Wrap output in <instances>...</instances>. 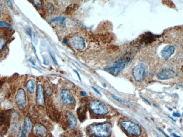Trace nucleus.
<instances>
[{
    "mask_svg": "<svg viewBox=\"0 0 183 137\" xmlns=\"http://www.w3.org/2000/svg\"><path fill=\"white\" fill-rule=\"evenodd\" d=\"M86 133L91 137H109L112 133V125L107 122L92 124L87 127Z\"/></svg>",
    "mask_w": 183,
    "mask_h": 137,
    "instance_id": "obj_1",
    "label": "nucleus"
},
{
    "mask_svg": "<svg viewBox=\"0 0 183 137\" xmlns=\"http://www.w3.org/2000/svg\"><path fill=\"white\" fill-rule=\"evenodd\" d=\"M89 107L94 114L105 115L108 112V108L103 102L98 100H92L89 102Z\"/></svg>",
    "mask_w": 183,
    "mask_h": 137,
    "instance_id": "obj_2",
    "label": "nucleus"
},
{
    "mask_svg": "<svg viewBox=\"0 0 183 137\" xmlns=\"http://www.w3.org/2000/svg\"><path fill=\"white\" fill-rule=\"evenodd\" d=\"M122 127L128 134L132 136H139L141 134V128L132 121L122 120L121 122Z\"/></svg>",
    "mask_w": 183,
    "mask_h": 137,
    "instance_id": "obj_3",
    "label": "nucleus"
},
{
    "mask_svg": "<svg viewBox=\"0 0 183 137\" xmlns=\"http://www.w3.org/2000/svg\"><path fill=\"white\" fill-rule=\"evenodd\" d=\"M130 60V59L129 57L120 59L116 61L113 66L106 68L105 70L115 76L124 69Z\"/></svg>",
    "mask_w": 183,
    "mask_h": 137,
    "instance_id": "obj_4",
    "label": "nucleus"
},
{
    "mask_svg": "<svg viewBox=\"0 0 183 137\" xmlns=\"http://www.w3.org/2000/svg\"><path fill=\"white\" fill-rule=\"evenodd\" d=\"M132 74L136 82H139L142 81L146 74L144 65L141 63L136 66L133 69Z\"/></svg>",
    "mask_w": 183,
    "mask_h": 137,
    "instance_id": "obj_5",
    "label": "nucleus"
},
{
    "mask_svg": "<svg viewBox=\"0 0 183 137\" xmlns=\"http://www.w3.org/2000/svg\"><path fill=\"white\" fill-rule=\"evenodd\" d=\"M15 103L19 109L23 110L26 107V95L24 90L20 89L17 91L15 98Z\"/></svg>",
    "mask_w": 183,
    "mask_h": 137,
    "instance_id": "obj_6",
    "label": "nucleus"
},
{
    "mask_svg": "<svg viewBox=\"0 0 183 137\" xmlns=\"http://www.w3.org/2000/svg\"><path fill=\"white\" fill-rule=\"evenodd\" d=\"M69 43L72 48L77 50L83 49L85 46L83 39L78 35H75L71 38L69 39Z\"/></svg>",
    "mask_w": 183,
    "mask_h": 137,
    "instance_id": "obj_7",
    "label": "nucleus"
},
{
    "mask_svg": "<svg viewBox=\"0 0 183 137\" xmlns=\"http://www.w3.org/2000/svg\"><path fill=\"white\" fill-rule=\"evenodd\" d=\"M61 97L62 102L67 105H71L74 103V97L69 90L62 89L61 92Z\"/></svg>",
    "mask_w": 183,
    "mask_h": 137,
    "instance_id": "obj_8",
    "label": "nucleus"
},
{
    "mask_svg": "<svg viewBox=\"0 0 183 137\" xmlns=\"http://www.w3.org/2000/svg\"><path fill=\"white\" fill-rule=\"evenodd\" d=\"M36 102L39 106L44 105L45 103L44 90L42 84H39L37 86L36 93Z\"/></svg>",
    "mask_w": 183,
    "mask_h": 137,
    "instance_id": "obj_9",
    "label": "nucleus"
},
{
    "mask_svg": "<svg viewBox=\"0 0 183 137\" xmlns=\"http://www.w3.org/2000/svg\"><path fill=\"white\" fill-rule=\"evenodd\" d=\"M10 110L0 112V126L10 125L12 113Z\"/></svg>",
    "mask_w": 183,
    "mask_h": 137,
    "instance_id": "obj_10",
    "label": "nucleus"
},
{
    "mask_svg": "<svg viewBox=\"0 0 183 137\" xmlns=\"http://www.w3.org/2000/svg\"><path fill=\"white\" fill-rule=\"evenodd\" d=\"M68 127L70 130H74L77 124V120L75 115L71 111H68L66 113Z\"/></svg>",
    "mask_w": 183,
    "mask_h": 137,
    "instance_id": "obj_11",
    "label": "nucleus"
},
{
    "mask_svg": "<svg viewBox=\"0 0 183 137\" xmlns=\"http://www.w3.org/2000/svg\"><path fill=\"white\" fill-rule=\"evenodd\" d=\"M175 73L173 70L166 69L159 72L157 75L158 78L160 80H168L175 77Z\"/></svg>",
    "mask_w": 183,
    "mask_h": 137,
    "instance_id": "obj_12",
    "label": "nucleus"
},
{
    "mask_svg": "<svg viewBox=\"0 0 183 137\" xmlns=\"http://www.w3.org/2000/svg\"><path fill=\"white\" fill-rule=\"evenodd\" d=\"M174 47L171 45H168L165 46L161 52V55L165 59H168L174 53Z\"/></svg>",
    "mask_w": 183,
    "mask_h": 137,
    "instance_id": "obj_13",
    "label": "nucleus"
},
{
    "mask_svg": "<svg viewBox=\"0 0 183 137\" xmlns=\"http://www.w3.org/2000/svg\"><path fill=\"white\" fill-rule=\"evenodd\" d=\"M35 134L40 137H47L48 131L44 125L38 124L35 126Z\"/></svg>",
    "mask_w": 183,
    "mask_h": 137,
    "instance_id": "obj_14",
    "label": "nucleus"
},
{
    "mask_svg": "<svg viewBox=\"0 0 183 137\" xmlns=\"http://www.w3.org/2000/svg\"><path fill=\"white\" fill-rule=\"evenodd\" d=\"M32 127H33V123L31 119L28 116H26L24 120L23 130L26 133H29L31 131Z\"/></svg>",
    "mask_w": 183,
    "mask_h": 137,
    "instance_id": "obj_15",
    "label": "nucleus"
},
{
    "mask_svg": "<svg viewBox=\"0 0 183 137\" xmlns=\"http://www.w3.org/2000/svg\"><path fill=\"white\" fill-rule=\"evenodd\" d=\"M36 86V81L35 79H30L27 82L26 87L29 92L33 93L35 92Z\"/></svg>",
    "mask_w": 183,
    "mask_h": 137,
    "instance_id": "obj_16",
    "label": "nucleus"
},
{
    "mask_svg": "<svg viewBox=\"0 0 183 137\" xmlns=\"http://www.w3.org/2000/svg\"><path fill=\"white\" fill-rule=\"evenodd\" d=\"M79 5L76 3H73L68 6L66 10V15H72L78 10Z\"/></svg>",
    "mask_w": 183,
    "mask_h": 137,
    "instance_id": "obj_17",
    "label": "nucleus"
},
{
    "mask_svg": "<svg viewBox=\"0 0 183 137\" xmlns=\"http://www.w3.org/2000/svg\"><path fill=\"white\" fill-rule=\"evenodd\" d=\"M7 42V38L4 34H0V52L4 48Z\"/></svg>",
    "mask_w": 183,
    "mask_h": 137,
    "instance_id": "obj_18",
    "label": "nucleus"
},
{
    "mask_svg": "<svg viewBox=\"0 0 183 137\" xmlns=\"http://www.w3.org/2000/svg\"><path fill=\"white\" fill-rule=\"evenodd\" d=\"M45 8L46 12L49 15H51L54 11V7L52 4L51 3H46L45 5Z\"/></svg>",
    "mask_w": 183,
    "mask_h": 137,
    "instance_id": "obj_19",
    "label": "nucleus"
},
{
    "mask_svg": "<svg viewBox=\"0 0 183 137\" xmlns=\"http://www.w3.org/2000/svg\"><path fill=\"white\" fill-rule=\"evenodd\" d=\"M111 96H112V98H114V99L116 100L117 101L119 102L120 103H121L122 104L124 105H128L129 106H131V107H132V106H134L133 105L130 103L125 101V100H122L121 99H120V98H118V97L116 96V95L113 94H111Z\"/></svg>",
    "mask_w": 183,
    "mask_h": 137,
    "instance_id": "obj_20",
    "label": "nucleus"
},
{
    "mask_svg": "<svg viewBox=\"0 0 183 137\" xmlns=\"http://www.w3.org/2000/svg\"><path fill=\"white\" fill-rule=\"evenodd\" d=\"M78 118L80 121L85 120V108H80L79 109L78 108V110L77 111Z\"/></svg>",
    "mask_w": 183,
    "mask_h": 137,
    "instance_id": "obj_21",
    "label": "nucleus"
},
{
    "mask_svg": "<svg viewBox=\"0 0 183 137\" xmlns=\"http://www.w3.org/2000/svg\"><path fill=\"white\" fill-rule=\"evenodd\" d=\"M33 2L34 5L38 9H40L42 7V1H33Z\"/></svg>",
    "mask_w": 183,
    "mask_h": 137,
    "instance_id": "obj_22",
    "label": "nucleus"
},
{
    "mask_svg": "<svg viewBox=\"0 0 183 137\" xmlns=\"http://www.w3.org/2000/svg\"><path fill=\"white\" fill-rule=\"evenodd\" d=\"M65 18L63 17H58L55 18V19H54L51 21V22H55V21H60L61 22H62V23H63L64 20H65Z\"/></svg>",
    "mask_w": 183,
    "mask_h": 137,
    "instance_id": "obj_23",
    "label": "nucleus"
},
{
    "mask_svg": "<svg viewBox=\"0 0 183 137\" xmlns=\"http://www.w3.org/2000/svg\"><path fill=\"white\" fill-rule=\"evenodd\" d=\"M0 27L4 28H9L11 27V25L4 21H0Z\"/></svg>",
    "mask_w": 183,
    "mask_h": 137,
    "instance_id": "obj_24",
    "label": "nucleus"
},
{
    "mask_svg": "<svg viewBox=\"0 0 183 137\" xmlns=\"http://www.w3.org/2000/svg\"><path fill=\"white\" fill-rule=\"evenodd\" d=\"M46 93L48 96H51L52 94L53 89L51 86H48L46 88Z\"/></svg>",
    "mask_w": 183,
    "mask_h": 137,
    "instance_id": "obj_25",
    "label": "nucleus"
},
{
    "mask_svg": "<svg viewBox=\"0 0 183 137\" xmlns=\"http://www.w3.org/2000/svg\"><path fill=\"white\" fill-rule=\"evenodd\" d=\"M4 9V6L2 1H0V17H1L2 15V12Z\"/></svg>",
    "mask_w": 183,
    "mask_h": 137,
    "instance_id": "obj_26",
    "label": "nucleus"
},
{
    "mask_svg": "<svg viewBox=\"0 0 183 137\" xmlns=\"http://www.w3.org/2000/svg\"><path fill=\"white\" fill-rule=\"evenodd\" d=\"M173 116L174 117L180 118L181 116V115L180 113L178 112H175L173 113Z\"/></svg>",
    "mask_w": 183,
    "mask_h": 137,
    "instance_id": "obj_27",
    "label": "nucleus"
},
{
    "mask_svg": "<svg viewBox=\"0 0 183 137\" xmlns=\"http://www.w3.org/2000/svg\"><path fill=\"white\" fill-rule=\"evenodd\" d=\"M49 53L50 54V55H51V57H52V59H53L54 62L55 63V64H57V61L56 60V59H55L54 56L52 55V54L51 52H49Z\"/></svg>",
    "mask_w": 183,
    "mask_h": 137,
    "instance_id": "obj_28",
    "label": "nucleus"
},
{
    "mask_svg": "<svg viewBox=\"0 0 183 137\" xmlns=\"http://www.w3.org/2000/svg\"><path fill=\"white\" fill-rule=\"evenodd\" d=\"M73 137H82L81 134L80 133L77 132L75 133Z\"/></svg>",
    "mask_w": 183,
    "mask_h": 137,
    "instance_id": "obj_29",
    "label": "nucleus"
},
{
    "mask_svg": "<svg viewBox=\"0 0 183 137\" xmlns=\"http://www.w3.org/2000/svg\"><path fill=\"white\" fill-rule=\"evenodd\" d=\"M92 88L94 90V91L96 92V93H97L98 94L101 95V93H100V91H99L98 89H97L96 88L94 87H92Z\"/></svg>",
    "mask_w": 183,
    "mask_h": 137,
    "instance_id": "obj_30",
    "label": "nucleus"
},
{
    "mask_svg": "<svg viewBox=\"0 0 183 137\" xmlns=\"http://www.w3.org/2000/svg\"><path fill=\"white\" fill-rule=\"evenodd\" d=\"M80 93L82 96L86 97L87 96V93L85 91H80Z\"/></svg>",
    "mask_w": 183,
    "mask_h": 137,
    "instance_id": "obj_31",
    "label": "nucleus"
},
{
    "mask_svg": "<svg viewBox=\"0 0 183 137\" xmlns=\"http://www.w3.org/2000/svg\"><path fill=\"white\" fill-rule=\"evenodd\" d=\"M7 5H8L9 7H10L12 6V3L11 1H6Z\"/></svg>",
    "mask_w": 183,
    "mask_h": 137,
    "instance_id": "obj_32",
    "label": "nucleus"
},
{
    "mask_svg": "<svg viewBox=\"0 0 183 137\" xmlns=\"http://www.w3.org/2000/svg\"><path fill=\"white\" fill-rule=\"evenodd\" d=\"M26 133L25 132V131L23 130L22 133H21V137H25L26 136Z\"/></svg>",
    "mask_w": 183,
    "mask_h": 137,
    "instance_id": "obj_33",
    "label": "nucleus"
},
{
    "mask_svg": "<svg viewBox=\"0 0 183 137\" xmlns=\"http://www.w3.org/2000/svg\"><path fill=\"white\" fill-rule=\"evenodd\" d=\"M74 71L75 72V73H76V74H77V75L79 79H80V80H81V77H80V75H79V73H78L77 71H76V70H74Z\"/></svg>",
    "mask_w": 183,
    "mask_h": 137,
    "instance_id": "obj_34",
    "label": "nucleus"
},
{
    "mask_svg": "<svg viewBox=\"0 0 183 137\" xmlns=\"http://www.w3.org/2000/svg\"><path fill=\"white\" fill-rule=\"evenodd\" d=\"M62 42L63 43H64V44H66V43H67V40L64 39L63 40Z\"/></svg>",
    "mask_w": 183,
    "mask_h": 137,
    "instance_id": "obj_35",
    "label": "nucleus"
},
{
    "mask_svg": "<svg viewBox=\"0 0 183 137\" xmlns=\"http://www.w3.org/2000/svg\"><path fill=\"white\" fill-rule=\"evenodd\" d=\"M160 130V131H161V132H162L163 134H164L166 137H170L169 136H168V135H167L166 134H165V133L164 132V131L161 130Z\"/></svg>",
    "mask_w": 183,
    "mask_h": 137,
    "instance_id": "obj_36",
    "label": "nucleus"
},
{
    "mask_svg": "<svg viewBox=\"0 0 183 137\" xmlns=\"http://www.w3.org/2000/svg\"><path fill=\"white\" fill-rule=\"evenodd\" d=\"M172 135H173V136L174 137H181L180 136H177V135H176V134H174V133H173V134H172Z\"/></svg>",
    "mask_w": 183,
    "mask_h": 137,
    "instance_id": "obj_37",
    "label": "nucleus"
},
{
    "mask_svg": "<svg viewBox=\"0 0 183 137\" xmlns=\"http://www.w3.org/2000/svg\"><path fill=\"white\" fill-rule=\"evenodd\" d=\"M142 98H143V99L145 100V101H146L147 102H148L149 104L151 105L150 102H149L148 100H146V99H145L144 98H143V97H142Z\"/></svg>",
    "mask_w": 183,
    "mask_h": 137,
    "instance_id": "obj_38",
    "label": "nucleus"
},
{
    "mask_svg": "<svg viewBox=\"0 0 183 137\" xmlns=\"http://www.w3.org/2000/svg\"><path fill=\"white\" fill-rule=\"evenodd\" d=\"M0 137H3L2 134L1 133H0Z\"/></svg>",
    "mask_w": 183,
    "mask_h": 137,
    "instance_id": "obj_39",
    "label": "nucleus"
}]
</instances>
